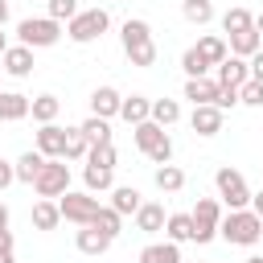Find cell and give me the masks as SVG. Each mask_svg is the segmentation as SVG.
Masks as SVG:
<instances>
[{
  "mask_svg": "<svg viewBox=\"0 0 263 263\" xmlns=\"http://www.w3.org/2000/svg\"><path fill=\"white\" fill-rule=\"evenodd\" d=\"M177 119H181V103H177V99H152V123L173 127Z\"/></svg>",
  "mask_w": 263,
  "mask_h": 263,
  "instance_id": "34",
  "label": "cell"
},
{
  "mask_svg": "<svg viewBox=\"0 0 263 263\" xmlns=\"http://www.w3.org/2000/svg\"><path fill=\"white\" fill-rule=\"evenodd\" d=\"M242 82H251V62L230 53V58L218 66V86H234V90H238Z\"/></svg>",
  "mask_w": 263,
  "mask_h": 263,
  "instance_id": "13",
  "label": "cell"
},
{
  "mask_svg": "<svg viewBox=\"0 0 263 263\" xmlns=\"http://www.w3.org/2000/svg\"><path fill=\"white\" fill-rule=\"evenodd\" d=\"M218 234L230 242V247H255L263 242V218L255 210H230L218 226Z\"/></svg>",
  "mask_w": 263,
  "mask_h": 263,
  "instance_id": "2",
  "label": "cell"
},
{
  "mask_svg": "<svg viewBox=\"0 0 263 263\" xmlns=\"http://www.w3.org/2000/svg\"><path fill=\"white\" fill-rule=\"evenodd\" d=\"M4 53H8V33L0 29V58H4Z\"/></svg>",
  "mask_w": 263,
  "mask_h": 263,
  "instance_id": "48",
  "label": "cell"
},
{
  "mask_svg": "<svg viewBox=\"0 0 263 263\" xmlns=\"http://www.w3.org/2000/svg\"><path fill=\"white\" fill-rule=\"evenodd\" d=\"M193 214V242H214L218 238V226H222V201L218 197H197V205L189 210Z\"/></svg>",
  "mask_w": 263,
  "mask_h": 263,
  "instance_id": "7",
  "label": "cell"
},
{
  "mask_svg": "<svg viewBox=\"0 0 263 263\" xmlns=\"http://www.w3.org/2000/svg\"><path fill=\"white\" fill-rule=\"evenodd\" d=\"M119 107H123V95H119L115 86H95V90H90V115H99V119H115Z\"/></svg>",
  "mask_w": 263,
  "mask_h": 263,
  "instance_id": "12",
  "label": "cell"
},
{
  "mask_svg": "<svg viewBox=\"0 0 263 263\" xmlns=\"http://www.w3.org/2000/svg\"><path fill=\"white\" fill-rule=\"evenodd\" d=\"M16 37H21V45H29V49H49V45H58V37H62V21H53V16H25V21L16 25Z\"/></svg>",
  "mask_w": 263,
  "mask_h": 263,
  "instance_id": "5",
  "label": "cell"
},
{
  "mask_svg": "<svg viewBox=\"0 0 263 263\" xmlns=\"http://www.w3.org/2000/svg\"><path fill=\"white\" fill-rule=\"evenodd\" d=\"M197 263H201V259H197Z\"/></svg>",
  "mask_w": 263,
  "mask_h": 263,
  "instance_id": "52",
  "label": "cell"
},
{
  "mask_svg": "<svg viewBox=\"0 0 263 263\" xmlns=\"http://www.w3.org/2000/svg\"><path fill=\"white\" fill-rule=\"evenodd\" d=\"M181 70H185V78H210V62H205V53L197 49V45H189L185 53H181Z\"/></svg>",
  "mask_w": 263,
  "mask_h": 263,
  "instance_id": "30",
  "label": "cell"
},
{
  "mask_svg": "<svg viewBox=\"0 0 263 263\" xmlns=\"http://www.w3.org/2000/svg\"><path fill=\"white\" fill-rule=\"evenodd\" d=\"M119 119L132 123V127H136V123H148V119H152V99H144V95H127L123 107H119Z\"/></svg>",
  "mask_w": 263,
  "mask_h": 263,
  "instance_id": "20",
  "label": "cell"
},
{
  "mask_svg": "<svg viewBox=\"0 0 263 263\" xmlns=\"http://www.w3.org/2000/svg\"><path fill=\"white\" fill-rule=\"evenodd\" d=\"M255 29H259V37H263V12H259V16H255Z\"/></svg>",
  "mask_w": 263,
  "mask_h": 263,
  "instance_id": "49",
  "label": "cell"
},
{
  "mask_svg": "<svg viewBox=\"0 0 263 263\" xmlns=\"http://www.w3.org/2000/svg\"><path fill=\"white\" fill-rule=\"evenodd\" d=\"M226 45H230V53L234 58H255L259 49H263V37H259V29H242V33H234V37H226Z\"/></svg>",
  "mask_w": 263,
  "mask_h": 263,
  "instance_id": "19",
  "label": "cell"
},
{
  "mask_svg": "<svg viewBox=\"0 0 263 263\" xmlns=\"http://www.w3.org/2000/svg\"><path fill=\"white\" fill-rule=\"evenodd\" d=\"M181 16L189 25H210L214 21V0H181Z\"/></svg>",
  "mask_w": 263,
  "mask_h": 263,
  "instance_id": "32",
  "label": "cell"
},
{
  "mask_svg": "<svg viewBox=\"0 0 263 263\" xmlns=\"http://www.w3.org/2000/svg\"><path fill=\"white\" fill-rule=\"evenodd\" d=\"M251 78H255V82H263V49L251 58Z\"/></svg>",
  "mask_w": 263,
  "mask_h": 263,
  "instance_id": "42",
  "label": "cell"
},
{
  "mask_svg": "<svg viewBox=\"0 0 263 263\" xmlns=\"http://www.w3.org/2000/svg\"><path fill=\"white\" fill-rule=\"evenodd\" d=\"M0 74H4V70H0Z\"/></svg>",
  "mask_w": 263,
  "mask_h": 263,
  "instance_id": "51",
  "label": "cell"
},
{
  "mask_svg": "<svg viewBox=\"0 0 263 263\" xmlns=\"http://www.w3.org/2000/svg\"><path fill=\"white\" fill-rule=\"evenodd\" d=\"M132 136H136V148L152 160V164H173V140H168V132L160 127V123H136L132 127Z\"/></svg>",
  "mask_w": 263,
  "mask_h": 263,
  "instance_id": "3",
  "label": "cell"
},
{
  "mask_svg": "<svg viewBox=\"0 0 263 263\" xmlns=\"http://www.w3.org/2000/svg\"><path fill=\"white\" fill-rule=\"evenodd\" d=\"M242 263H263V255H251V259H242Z\"/></svg>",
  "mask_w": 263,
  "mask_h": 263,
  "instance_id": "50",
  "label": "cell"
},
{
  "mask_svg": "<svg viewBox=\"0 0 263 263\" xmlns=\"http://www.w3.org/2000/svg\"><path fill=\"white\" fill-rule=\"evenodd\" d=\"M74 247H78L82 255H107V251H111V238H107L103 230H95V226H78V230H74Z\"/></svg>",
  "mask_w": 263,
  "mask_h": 263,
  "instance_id": "16",
  "label": "cell"
},
{
  "mask_svg": "<svg viewBox=\"0 0 263 263\" xmlns=\"http://www.w3.org/2000/svg\"><path fill=\"white\" fill-rule=\"evenodd\" d=\"M119 41H123V53H127L132 66H140V70L156 66V41H152V25H148V21L127 16V21L119 25Z\"/></svg>",
  "mask_w": 263,
  "mask_h": 263,
  "instance_id": "1",
  "label": "cell"
},
{
  "mask_svg": "<svg viewBox=\"0 0 263 263\" xmlns=\"http://www.w3.org/2000/svg\"><path fill=\"white\" fill-rule=\"evenodd\" d=\"M238 103H242V99H238V90H234V86H222L214 107H218V111H230V107H238Z\"/></svg>",
  "mask_w": 263,
  "mask_h": 263,
  "instance_id": "40",
  "label": "cell"
},
{
  "mask_svg": "<svg viewBox=\"0 0 263 263\" xmlns=\"http://www.w3.org/2000/svg\"><path fill=\"white\" fill-rule=\"evenodd\" d=\"M41 168H45V156H41L37 148H29V152H21V156H16V181H25V185H33Z\"/></svg>",
  "mask_w": 263,
  "mask_h": 263,
  "instance_id": "25",
  "label": "cell"
},
{
  "mask_svg": "<svg viewBox=\"0 0 263 263\" xmlns=\"http://www.w3.org/2000/svg\"><path fill=\"white\" fill-rule=\"evenodd\" d=\"M164 238L168 242H193V214H168V222H164Z\"/></svg>",
  "mask_w": 263,
  "mask_h": 263,
  "instance_id": "23",
  "label": "cell"
},
{
  "mask_svg": "<svg viewBox=\"0 0 263 263\" xmlns=\"http://www.w3.org/2000/svg\"><path fill=\"white\" fill-rule=\"evenodd\" d=\"M37 152H41L45 160H66V127L41 123V127H37Z\"/></svg>",
  "mask_w": 263,
  "mask_h": 263,
  "instance_id": "10",
  "label": "cell"
},
{
  "mask_svg": "<svg viewBox=\"0 0 263 263\" xmlns=\"http://www.w3.org/2000/svg\"><path fill=\"white\" fill-rule=\"evenodd\" d=\"M58 210H62V218L66 222H74V226H90L95 222V214H99V197L95 193H62L58 197Z\"/></svg>",
  "mask_w": 263,
  "mask_h": 263,
  "instance_id": "9",
  "label": "cell"
},
{
  "mask_svg": "<svg viewBox=\"0 0 263 263\" xmlns=\"http://www.w3.org/2000/svg\"><path fill=\"white\" fill-rule=\"evenodd\" d=\"M164 222H168V214H164L160 201H144L140 214H136V230H144V234H160Z\"/></svg>",
  "mask_w": 263,
  "mask_h": 263,
  "instance_id": "18",
  "label": "cell"
},
{
  "mask_svg": "<svg viewBox=\"0 0 263 263\" xmlns=\"http://www.w3.org/2000/svg\"><path fill=\"white\" fill-rule=\"evenodd\" d=\"M58 222H62L58 201H49V197L33 201V226H37V230H58Z\"/></svg>",
  "mask_w": 263,
  "mask_h": 263,
  "instance_id": "28",
  "label": "cell"
},
{
  "mask_svg": "<svg viewBox=\"0 0 263 263\" xmlns=\"http://www.w3.org/2000/svg\"><path fill=\"white\" fill-rule=\"evenodd\" d=\"M242 29H255V16H251L247 8H226V12H222V33L234 37V33H242Z\"/></svg>",
  "mask_w": 263,
  "mask_h": 263,
  "instance_id": "33",
  "label": "cell"
},
{
  "mask_svg": "<svg viewBox=\"0 0 263 263\" xmlns=\"http://www.w3.org/2000/svg\"><path fill=\"white\" fill-rule=\"evenodd\" d=\"M238 99H242V107H263V82H242L238 86Z\"/></svg>",
  "mask_w": 263,
  "mask_h": 263,
  "instance_id": "39",
  "label": "cell"
},
{
  "mask_svg": "<svg viewBox=\"0 0 263 263\" xmlns=\"http://www.w3.org/2000/svg\"><path fill=\"white\" fill-rule=\"evenodd\" d=\"M90 226H95V230H103V234L115 242V238L123 234V214H119V210H111V205H99V214H95V222H90Z\"/></svg>",
  "mask_w": 263,
  "mask_h": 263,
  "instance_id": "29",
  "label": "cell"
},
{
  "mask_svg": "<svg viewBox=\"0 0 263 263\" xmlns=\"http://www.w3.org/2000/svg\"><path fill=\"white\" fill-rule=\"evenodd\" d=\"M107 29H111V12H107V8H82L74 21H66V37H70L74 45H90V41H99Z\"/></svg>",
  "mask_w": 263,
  "mask_h": 263,
  "instance_id": "4",
  "label": "cell"
},
{
  "mask_svg": "<svg viewBox=\"0 0 263 263\" xmlns=\"http://www.w3.org/2000/svg\"><path fill=\"white\" fill-rule=\"evenodd\" d=\"M214 185H218V201L222 205H230V210H247L251 205V189H247V177L238 173V168H230V164H222L218 173H214Z\"/></svg>",
  "mask_w": 263,
  "mask_h": 263,
  "instance_id": "6",
  "label": "cell"
},
{
  "mask_svg": "<svg viewBox=\"0 0 263 263\" xmlns=\"http://www.w3.org/2000/svg\"><path fill=\"white\" fill-rule=\"evenodd\" d=\"M140 205H144V197H140V189H136V185H115V189H111V210H119L123 218H127V214L136 218V214H140Z\"/></svg>",
  "mask_w": 263,
  "mask_h": 263,
  "instance_id": "21",
  "label": "cell"
},
{
  "mask_svg": "<svg viewBox=\"0 0 263 263\" xmlns=\"http://www.w3.org/2000/svg\"><path fill=\"white\" fill-rule=\"evenodd\" d=\"M8 25V0H0V29Z\"/></svg>",
  "mask_w": 263,
  "mask_h": 263,
  "instance_id": "45",
  "label": "cell"
},
{
  "mask_svg": "<svg viewBox=\"0 0 263 263\" xmlns=\"http://www.w3.org/2000/svg\"><path fill=\"white\" fill-rule=\"evenodd\" d=\"M90 152V140L82 127H66V160H86Z\"/></svg>",
  "mask_w": 263,
  "mask_h": 263,
  "instance_id": "35",
  "label": "cell"
},
{
  "mask_svg": "<svg viewBox=\"0 0 263 263\" xmlns=\"http://www.w3.org/2000/svg\"><path fill=\"white\" fill-rule=\"evenodd\" d=\"M0 230H8V205L0 201Z\"/></svg>",
  "mask_w": 263,
  "mask_h": 263,
  "instance_id": "46",
  "label": "cell"
},
{
  "mask_svg": "<svg viewBox=\"0 0 263 263\" xmlns=\"http://www.w3.org/2000/svg\"><path fill=\"white\" fill-rule=\"evenodd\" d=\"M0 247H12V230H0Z\"/></svg>",
  "mask_w": 263,
  "mask_h": 263,
  "instance_id": "47",
  "label": "cell"
},
{
  "mask_svg": "<svg viewBox=\"0 0 263 263\" xmlns=\"http://www.w3.org/2000/svg\"><path fill=\"white\" fill-rule=\"evenodd\" d=\"M78 127L86 132V140H90V144H111V119H99V115H90V119H82Z\"/></svg>",
  "mask_w": 263,
  "mask_h": 263,
  "instance_id": "36",
  "label": "cell"
},
{
  "mask_svg": "<svg viewBox=\"0 0 263 263\" xmlns=\"http://www.w3.org/2000/svg\"><path fill=\"white\" fill-rule=\"evenodd\" d=\"M29 95H21V90H0V123H21L25 115H29Z\"/></svg>",
  "mask_w": 263,
  "mask_h": 263,
  "instance_id": "15",
  "label": "cell"
},
{
  "mask_svg": "<svg viewBox=\"0 0 263 263\" xmlns=\"http://www.w3.org/2000/svg\"><path fill=\"white\" fill-rule=\"evenodd\" d=\"M82 181H86V193H107V189H115V168L86 164L82 168Z\"/></svg>",
  "mask_w": 263,
  "mask_h": 263,
  "instance_id": "26",
  "label": "cell"
},
{
  "mask_svg": "<svg viewBox=\"0 0 263 263\" xmlns=\"http://www.w3.org/2000/svg\"><path fill=\"white\" fill-rule=\"evenodd\" d=\"M197 49L205 53V62L218 70L226 58H230V45H226V37H218V33H205V37H197Z\"/></svg>",
  "mask_w": 263,
  "mask_h": 263,
  "instance_id": "22",
  "label": "cell"
},
{
  "mask_svg": "<svg viewBox=\"0 0 263 263\" xmlns=\"http://www.w3.org/2000/svg\"><path fill=\"white\" fill-rule=\"evenodd\" d=\"M218 78H185V99L193 103V107H210V103H218Z\"/></svg>",
  "mask_w": 263,
  "mask_h": 263,
  "instance_id": "14",
  "label": "cell"
},
{
  "mask_svg": "<svg viewBox=\"0 0 263 263\" xmlns=\"http://www.w3.org/2000/svg\"><path fill=\"white\" fill-rule=\"evenodd\" d=\"M33 66H37V62H33V49H29V45H8V53L0 58V70H4L8 78H29Z\"/></svg>",
  "mask_w": 263,
  "mask_h": 263,
  "instance_id": "11",
  "label": "cell"
},
{
  "mask_svg": "<svg viewBox=\"0 0 263 263\" xmlns=\"http://www.w3.org/2000/svg\"><path fill=\"white\" fill-rule=\"evenodd\" d=\"M189 127H193L197 136H218V132H222V111H218L214 103H210V107H193Z\"/></svg>",
  "mask_w": 263,
  "mask_h": 263,
  "instance_id": "17",
  "label": "cell"
},
{
  "mask_svg": "<svg viewBox=\"0 0 263 263\" xmlns=\"http://www.w3.org/2000/svg\"><path fill=\"white\" fill-rule=\"evenodd\" d=\"M12 181H16V164H8V160L0 156V193H4V189H8Z\"/></svg>",
  "mask_w": 263,
  "mask_h": 263,
  "instance_id": "41",
  "label": "cell"
},
{
  "mask_svg": "<svg viewBox=\"0 0 263 263\" xmlns=\"http://www.w3.org/2000/svg\"><path fill=\"white\" fill-rule=\"evenodd\" d=\"M82 8H78V0H49V12L45 16H53V21H74Z\"/></svg>",
  "mask_w": 263,
  "mask_h": 263,
  "instance_id": "38",
  "label": "cell"
},
{
  "mask_svg": "<svg viewBox=\"0 0 263 263\" xmlns=\"http://www.w3.org/2000/svg\"><path fill=\"white\" fill-rule=\"evenodd\" d=\"M58 111H62V99H58V95H37V99L29 103V115H33L37 123H53Z\"/></svg>",
  "mask_w": 263,
  "mask_h": 263,
  "instance_id": "31",
  "label": "cell"
},
{
  "mask_svg": "<svg viewBox=\"0 0 263 263\" xmlns=\"http://www.w3.org/2000/svg\"><path fill=\"white\" fill-rule=\"evenodd\" d=\"M152 181H156L160 193H181V189H185V173H181L177 164H156Z\"/></svg>",
  "mask_w": 263,
  "mask_h": 263,
  "instance_id": "27",
  "label": "cell"
},
{
  "mask_svg": "<svg viewBox=\"0 0 263 263\" xmlns=\"http://www.w3.org/2000/svg\"><path fill=\"white\" fill-rule=\"evenodd\" d=\"M140 263H181V247L177 242H148L144 251H140Z\"/></svg>",
  "mask_w": 263,
  "mask_h": 263,
  "instance_id": "24",
  "label": "cell"
},
{
  "mask_svg": "<svg viewBox=\"0 0 263 263\" xmlns=\"http://www.w3.org/2000/svg\"><path fill=\"white\" fill-rule=\"evenodd\" d=\"M251 210H255V214H259V218H263V189H259V193H255V197H251Z\"/></svg>",
  "mask_w": 263,
  "mask_h": 263,
  "instance_id": "43",
  "label": "cell"
},
{
  "mask_svg": "<svg viewBox=\"0 0 263 263\" xmlns=\"http://www.w3.org/2000/svg\"><path fill=\"white\" fill-rule=\"evenodd\" d=\"M86 164L115 168V164H119V152H115V144H90V152H86Z\"/></svg>",
  "mask_w": 263,
  "mask_h": 263,
  "instance_id": "37",
  "label": "cell"
},
{
  "mask_svg": "<svg viewBox=\"0 0 263 263\" xmlns=\"http://www.w3.org/2000/svg\"><path fill=\"white\" fill-rule=\"evenodd\" d=\"M33 193L49 197V201H58L62 193H70V168H66V160H45V168L33 181Z\"/></svg>",
  "mask_w": 263,
  "mask_h": 263,
  "instance_id": "8",
  "label": "cell"
},
{
  "mask_svg": "<svg viewBox=\"0 0 263 263\" xmlns=\"http://www.w3.org/2000/svg\"><path fill=\"white\" fill-rule=\"evenodd\" d=\"M0 263H16L12 259V247H0Z\"/></svg>",
  "mask_w": 263,
  "mask_h": 263,
  "instance_id": "44",
  "label": "cell"
}]
</instances>
